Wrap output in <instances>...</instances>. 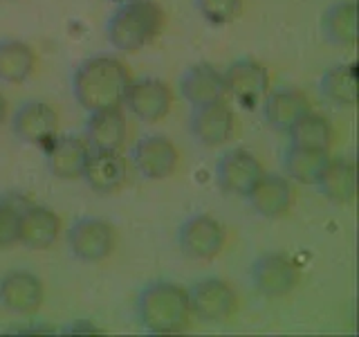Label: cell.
Listing matches in <instances>:
<instances>
[{
	"label": "cell",
	"instance_id": "cell-3",
	"mask_svg": "<svg viewBox=\"0 0 359 337\" xmlns=\"http://www.w3.org/2000/svg\"><path fill=\"white\" fill-rule=\"evenodd\" d=\"M164 20V9L155 0H126L108 20V41L121 52H137L160 37Z\"/></svg>",
	"mask_w": 359,
	"mask_h": 337
},
{
	"label": "cell",
	"instance_id": "cell-17",
	"mask_svg": "<svg viewBox=\"0 0 359 337\" xmlns=\"http://www.w3.org/2000/svg\"><path fill=\"white\" fill-rule=\"evenodd\" d=\"M81 178L97 194H112L126 183L128 166L119 151H90Z\"/></svg>",
	"mask_w": 359,
	"mask_h": 337
},
{
	"label": "cell",
	"instance_id": "cell-4",
	"mask_svg": "<svg viewBox=\"0 0 359 337\" xmlns=\"http://www.w3.org/2000/svg\"><path fill=\"white\" fill-rule=\"evenodd\" d=\"M224 227L207 213H198L182 223L177 232V243L184 256L194 261H211L224 247Z\"/></svg>",
	"mask_w": 359,
	"mask_h": 337
},
{
	"label": "cell",
	"instance_id": "cell-18",
	"mask_svg": "<svg viewBox=\"0 0 359 337\" xmlns=\"http://www.w3.org/2000/svg\"><path fill=\"white\" fill-rule=\"evenodd\" d=\"M308 110L310 101L297 88H276L272 93H267L263 99L265 121L280 133H287Z\"/></svg>",
	"mask_w": 359,
	"mask_h": 337
},
{
	"label": "cell",
	"instance_id": "cell-25",
	"mask_svg": "<svg viewBox=\"0 0 359 337\" xmlns=\"http://www.w3.org/2000/svg\"><path fill=\"white\" fill-rule=\"evenodd\" d=\"M323 97L337 106H355L357 104V67L355 63H339L325 70L321 77Z\"/></svg>",
	"mask_w": 359,
	"mask_h": 337
},
{
	"label": "cell",
	"instance_id": "cell-21",
	"mask_svg": "<svg viewBox=\"0 0 359 337\" xmlns=\"http://www.w3.org/2000/svg\"><path fill=\"white\" fill-rule=\"evenodd\" d=\"M254 211L263 218H280L292 205L290 180L276 173H263L254 189L247 194Z\"/></svg>",
	"mask_w": 359,
	"mask_h": 337
},
{
	"label": "cell",
	"instance_id": "cell-1",
	"mask_svg": "<svg viewBox=\"0 0 359 337\" xmlns=\"http://www.w3.org/2000/svg\"><path fill=\"white\" fill-rule=\"evenodd\" d=\"M130 70L126 63L110 54H97L86 59L72 74V93L79 106L88 112L104 108H121L130 86Z\"/></svg>",
	"mask_w": 359,
	"mask_h": 337
},
{
	"label": "cell",
	"instance_id": "cell-29",
	"mask_svg": "<svg viewBox=\"0 0 359 337\" xmlns=\"http://www.w3.org/2000/svg\"><path fill=\"white\" fill-rule=\"evenodd\" d=\"M20 234V211L9 205V202H0V247L18 243Z\"/></svg>",
	"mask_w": 359,
	"mask_h": 337
},
{
	"label": "cell",
	"instance_id": "cell-14",
	"mask_svg": "<svg viewBox=\"0 0 359 337\" xmlns=\"http://www.w3.org/2000/svg\"><path fill=\"white\" fill-rule=\"evenodd\" d=\"M45 297L43 284L27 270H11L0 279V306L16 315H32L41 308Z\"/></svg>",
	"mask_w": 359,
	"mask_h": 337
},
{
	"label": "cell",
	"instance_id": "cell-27",
	"mask_svg": "<svg viewBox=\"0 0 359 337\" xmlns=\"http://www.w3.org/2000/svg\"><path fill=\"white\" fill-rule=\"evenodd\" d=\"M290 146H301V149L328 151L332 144V126L330 121L317 112H306L294 126L287 131Z\"/></svg>",
	"mask_w": 359,
	"mask_h": 337
},
{
	"label": "cell",
	"instance_id": "cell-5",
	"mask_svg": "<svg viewBox=\"0 0 359 337\" xmlns=\"http://www.w3.org/2000/svg\"><path fill=\"white\" fill-rule=\"evenodd\" d=\"M67 245L74 258L83 263H99L112 254L115 247V230L101 218H79L67 232Z\"/></svg>",
	"mask_w": 359,
	"mask_h": 337
},
{
	"label": "cell",
	"instance_id": "cell-26",
	"mask_svg": "<svg viewBox=\"0 0 359 337\" xmlns=\"http://www.w3.org/2000/svg\"><path fill=\"white\" fill-rule=\"evenodd\" d=\"M330 155L328 151H314V149H301V146H290L283 155V168L287 178L297 180L303 185H314L321 171L328 164Z\"/></svg>",
	"mask_w": 359,
	"mask_h": 337
},
{
	"label": "cell",
	"instance_id": "cell-20",
	"mask_svg": "<svg viewBox=\"0 0 359 337\" xmlns=\"http://www.w3.org/2000/svg\"><path fill=\"white\" fill-rule=\"evenodd\" d=\"M61 234V218L48 207L32 205L20 211L18 243L29 250H48Z\"/></svg>",
	"mask_w": 359,
	"mask_h": 337
},
{
	"label": "cell",
	"instance_id": "cell-22",
	"mask_svg": "<svg viewBox=\"0 0 359 337\" xmlns=\"http://www.w3.org/2000/svg\"><path fill=\"white\" fill-rule=\"evenodd\" d=\"M314 185L319 187V191L330 202H337V205H348V202H353L357 196L355 162L346 160V157H337V160L330 157Z\"/></svg>",
	"mask_w": 359,
	"mask_h": 337
},
{
	"label": "cell",
	"instance_id": "cell-11",
	"mask_svg": "<svg viewBox=\"0 0 359 337\" xmlns=\"http://www.w3.org/2000/svg\"><path fill=\"white\" fill-rule=\"evenodd\" d=\"M123 104L128 106V110L135 117L146 121V124H155L168 115L173 104V95L164 81L155 77H142L135 79L128 86V93Z\"/></svg>",
	"mask_w": 359,
	"mask_h": 337
},
{
	"label": "cell",
	"instance_id": "cell-12",
	"mask_svg": "<svg viewBox=\"0 0 359 337\" xmlns=\"http://www.w3.org/2000/svg\"><path fill=\"white\" fill-rule=\"evenodd\" d=\"M189 131L202 146H222L233 135V112L222 101L196 106L189 119Z\"/></svg>",
	"mask_w": 359,
	"mask_h": 337
},
{
	"label": "cell",
	"instance_id": "cell-16",
	"mask_svg": "<svg viewBox=\"0 0 359 337\" xmlns=\"http://www.w3.org/2000/svg\"><path fill=\"white\" fill-rule=\"evenodd\" d=\"M128 124L121 108L93 110L86 121V142L90 151H119L126 144Z\"/></svg>",
	"mask_w": 359,
	"mask_h": 337
},
{
	"label": "cell",
	"instance_id": "cell-15",
	"mask_svg": "<svg viewBox=\"0 0 359 337\" xmlns=\"http://www.w3.org/2000/svg\"><path fill=\"white\" fill-rule=\"evenodd\" d=\"M45 149V162L54 178L59 180H79L83 176V166L90 155V146L86 140L74 138V135H63V138H52Z\"/></svg>",
	"mask_w": 359,
	"mask_h": 337
},
{
	"label": "cell",
	"instance_id": "cell-9",
	"mask_svg": "<svg viewBox=\"0 0 359 337\" xmlns=\"http://www.w3.org/2000/svg\"><path fill=\"white\" fill-rule=\"evenodd\" d=\"M11 131L25 144L45 146L59 133V115L45 101L29 99L20 104L11 117Z\"/></svg>",
	"mask_w": 359,
	"mask_h": 337
},
{
	"label": "cell",
	"instance_id": "cell-10",
	"mask_svg": "<svg viewBox=\"0 0 359 337\" xmlns=\"http://www.w3.org/2000/svg\"><path fill=\"white\" fill-rule=\"evenodd\" d=\"M263 166L256 160V155H252L245 149H229L220 155V160L216 164V180L222 191H227L231 196H243L254 189V185L263 176Z\"/></svg>",
	"mask_w": 359,
	"mask_h": 337
},
{
	"label": "cell",
	"instance_id": "cell-19",
	"mask_svg": "<svg viewBox=\"0 0 359 337\" xmlns=\"http://www.w3.org/2000/svg\"><path fill=\"white\" fill-rule=\"evenodd\" d=\"M180 93L189 101L191 106H205L213 104V101H222L227 97L224 90V79L222 72L209 63H196L180 79Z\"/></svg>",
	"mask_w": 359,
	"mask_h": 337
},
{
	"label": "cell",
	"instance_id": "cell-28",
	"mask_svg": "<svg viewBox=\"0 0 359 337\" xmlns=\"http://www.w3.org/2000/svg\"><path fill=\"white\" fill-rule=\"evenodd\" d=\"M245 0H196V7L202 18L211 25H227L233 18L241 16Z\"/></svg>",
	"mask_w": 359,
	"mask_h": 337
},
{
	"label": "cell",
	"instance_id": "cell-13",
	"mask_svg": "<svg viewBox=\"0 0 359 337\" xmlns=\"http://www.w3.org/2000/svg\"><path fill=\"white\" fill-rule=\"evenodd\" d=\"M133 164L144 178L164 180L175 171L177 149L164 135H144L133 149Z\"/></svg>",
	"mask_w": 359,
	"mask_h": 337
},
{
	"label": "cell",
	"instance_id": "cell-8",
	"mask_svg": "<svg viewBox=\"0 0 359 337\" xmlns=\"http://www.w3.org/2000/svg\"><path fill=\"white\" fill-rule=\"evenodd\" d=\"M191 317L202 322H222L236 310V292L222 279H202L189 290Z\"/></svg>",
	"mask_w": 359,
	"mask_h": 337
},
{
	"label": "cell",
	"instance_id": "cell-6",
	"mask_svg": "<svg viewBox=\"0 0 359 337\" xmlns=\"http://www.w3.org/2000/svg\"><path fill=\"white\" fill-rule=\"evenodd\" d=\"M252 284L267 299L285 297L299 284V267L283 252L261 254L252 265Z\"/></svg>",
	"mask_w": 359,
	"mask_h": 337
},
{
	"label": "cell",
	"instance_id": "cell-23",
	"mask_svg": "<svg viewBox=\"0 0 359 337\" xmlns=\"http://www.w3.org/2000/svg\"><path fill=\"white\" fill-rule=\"evenodd\" d=\"M321 29L337 48H353L357 43V5L353 0L332 3L321 18Z\"/></svg>",
	"mask_w": 359,
	"mask_h": 337
},
{
	"label": "cell",
	"instance_id": "cell-30",
	"mask_svg": "<svg viewBox=\"0 0 359 337\" xmlns=\"http://www.w3.org/2000/svg\"><path fill=\"white\" fill-rule=\"evenodd\" d=\"M5 117H7V101L3 95H0V124L5 121Z\"/></svg>",
	"mask_w": 359,
	"mask_h": 337
},
{
	"label": "cell",
	"instance_id": "cell-2",
	"mask_svg": "<svg viewBox=\"0 0 359 337\" xmlns=\"http://www.w3.org/2000/svg\"><path fill=\"white\" fill-rule=\"evenodd\" d=\"M135 310L144 331L151 335H180L191 324L187 290L171 281H155L146 286L140 292Z\"/></svg>",
	"mask_w": 359,
	"mask_h": 337
},
{
	"label": "cell",
	"instance_id": "cell-31",
	"mask_svg": "<svg viewBox=\"0 0 359 337\" xmlns=\"http://www.w3.org/2000/svg\"><path fill=\"white\" fill-rule=\"evenodd\" d=\"M112 3H115V5H119V3H126V0H112Z\"/></svg>",
	"mask_w": 359,
	"mask_h": 337
},
{
	"label": "cell",
	"instance_id": "cell-7",
	"mask_svg": "<svg viewBox=\"0 0 359 337\" xmlns=\"http://www.w3.org/2000/svg\"><path fill=\"white\" fill-rule=\"evenodd\" d=\"M222 79L227 95H231L245 108H256L265 99L269 88V74L265 70V65H261L254 59L233 61L222 72Z\"/></svg>",
	"mask_w": 359,
	"mask_h": 337
},
{
	"label": "cell",
	"instance_id": "cell-24",
	"mask_svg": "<svg viewBox=\"0 0 359 337\" xmlns=\"http://www.w3.org/2000/svg\"><path fill=\"white\" fill-rule=\"evenodd\" d=\"M36 65V56L27 43L16 39L0 41V81L22 84L27 81Z\"/></svg>",
	"mask_w": 359,
	"mask_h": 337
}]
</instances>
